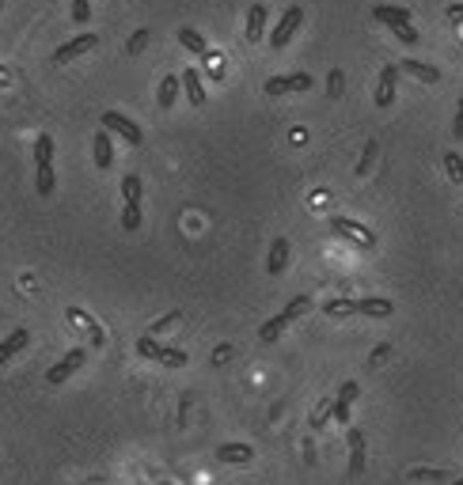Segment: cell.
<instances>
[{
  "label": "cell",
  "mask_w": 463,
  "mask_h": 485,
  "mask_svg": "<svg viewBox=\"0 0 463 485\" xmlns=\"http://www.w3.org/2000/svg\"><path fill=\"white\" fill-rule=\"evenodd\" d=\"M27 341H31V330H23V326L12 330V334L0 341V364H8V360L16 357V352H23V349H27Z\"/></svg>",
  "instance_id": "obj_17"
},
{
  "label": "cell",
  "mask_w": 463,
  "mask_h": 485,
  "mask_svg": "<svg viewBox=\"0 0 463 485\" xmlns=\"http://www.w3.org/2000/svg\"><path fill=\"white\" fill-rule=\"evenodd\" d=\"M395 311L391 300H383V296H365V300H357V315L365 318H388Z\"/></svg>",
  "instance_id": "obj_18"
},
{
  "label": "cell",
  "mask_w": 463,
  "mask_h": 485,
  "mask_svg": "<svg viewBox=\"0 0 463 485\" xmlns=\"http://www.w3.org/2000/svg\"><path fill=\"white\" fill-rule=\"evenodd\" d=\"M141 174H126L122 179V231H137L141 228Z\"/></svg>",
  "instance_id": "obj_2"
},
{
  "label": "cell",
  "mask_w": 463,
  "mask_h": 485,
  "mask_svg": "<svg viewBox=\"0 0 463 485\" xmlns=\"http://www.w3.org/2000/svg\"><path fill=\"white\" fill-rule=\"evenodd\" d=\"M307 311H312V296H293V300H289V307H285V318H289V323H296V318H300V315H307Z\"/></svg>",
  "instance_id": "obj_27"
},
{
  "label": "cell",
  "mask_w": 463,
  "mask_h": 485,
  "mask_svg": "<svg viewBox=\"0 0 463 485\" xmlns=\"http://www.w3.org/2000/svg\"><path fill=\"white\" fill-rule=\"evenodd\" d=\"M53 186H58V179H53V137H35V190L42 197L53 194Z\"/></svg>",
  "instance_id": "obj_1"
},
{
  "label": "cell",
  "mask_w": 463,
  "mask_h": 485,
  "mask_svg": "<svg viewBox=\"0 0 463 485\" xmlns=\"http://www.w3.org/2000/svg\"><path fill=\"white\" fill-rule=\"evenodd\" d=\"M300 23H304V8H300V4L285 8V16L278 19V27H273V35H270V46H273V50H285V46L293 42V35L300 30Z\"/></svg>",
  "instance_id": "obj_5"
},
{
  "label": "cell",
  "mask_w": 463,
  "mask_h": 485,
  "mask_svg": "<svg viewBox=\"0 0 463 485\" xmlns=\"http://www.w3.org/2000/svg\"><path fill=\"white\" fill-rule=\"evenodd\" d=\"M410 478H418V481H440V485H452L456 478L452 474H445V470H414Z\"/></svg>",
  "instance_id": "obj_31"
},
{
  "label": "cell",
  "mask_w": 463,
  "mask_h": 485,
  "mask_svg": "<svg viewBox=\"0 0 463 485\" xmlns=\"http://www.w3.org/2000/svg\"><path fill=\"white\" fill-rule=\"evenodd\" d=\"M445 167H448V179L452 182H463V160H459V152H445Z\"/></svg>",
  "instance_id": "obj_30"
},
{
  "label": "cell",
  "mask_w": 463,
  "mask_h": 485,
  "mask_svg": "<svg viewBox=\"0 0 463 485\" xmlns=\"http://www.w3.org/2000/svg\"><path fill=\"white\" fill-rule=\"evenodd\" d=\"M330 231H334L338 239H346V242H354V247H361V250H372V247H376V231H369L365 224H357V220H349V216H330Z\"/></svg>",
  "instance_id": "obj_3"
},
{
  "label": "cell",
  "mask_w": 463,
  "mask_h": 485,
  "mask_svg": "<svg viewBox=\"0 0 463 485\" xmlns=\"http://www.w3.org/2000/svg\"><path fill=\"white\" fill-rule=\"evenodd\" d=\"M395 38H399L403 46H418V42H422V35L414 30V23L410 27H399V30H395Z\"/></svg>",
  "instance_id": "obj_34"
},
{
  "label": "cell",
  "mask_w": 463,
  "mask_h": 485,
  "mask_svg": "<svg viewBox=\"0 0 463 485\" xmlns=\"http://www.w3.org/2000/svg\"><path fill=\"white\" fill-rule=\"evenodd\" d=\"M372 19H380V23L391 27V30L410 27V12H406V8H395V4H376L372 8Z\"/></svg>",
  "instance_id": "obj_12"
},
{
  "label": "cell",
  "mask_w": 463,
  "mask_h": 485,
  "mask_svg": "<svg viewBox=\"0 0 463 485\" xmlns=\"http://www.w3.org/2000/svg\"><path fill=\"white\" fill-rule=\"evenodd\" d=\"M266 4H251V12H247V42H258L262 35H266Z\"/></svg>",
  "instance_id": "obj_19"
},
{
  "label": "cell",
  "mask_w": 463,
  "mask_h": 485,
  "mask_svg": "<svg viewBox=\"0 0 463 485\" xmlns=\"http://www.w3.org/2000/svg\"><path fill=\"white\" fill-rule=\"evenodd\" d=\"M255 459V447L251 444H220L217 447V462H251Z\"/></svg>",
  "instance_id": "obj_21"
},
{
  "label": "cell",
  "mask_w": 463,
  "mask_h": 485,
  "mask_svg": "<svg viewBox=\"0 0 463 485\" xmlns=\"http://www.w3.org/2000/svg\"><path fill=\"white\" fill-rule=\"evenodd\" d=\"M179 46L197 53V57H209V46H205L202 30H194V27H179Z\"/></svg>",
  "instance_id": "obj_23"
},
{
  "label": "cell",
  "mask_w": 463,
  "mask_h": 485,
  "mask_svg": "<svg viewBox=\"0 0 463 485\" xmlns=\"http://www.w3.org/2000/svg\"><path fill=\"white\" fill-rule=\"evenodd\" d=\"M0 84H8V69H4V65H0Z\"/></svg>",
  "instance_id": "obj_39"
},
{
  "label": "cell",
  "mask_w": 463,
  "mask_h": 485,
  "mask_svg": "<svg viewBox=\"0 0 463 485\" xmlns=\"http://www.w3.org/2000/svg\"><path fill=\"white\" fill-rule=\"evenodd\" d=\"M452 133H456V140H463V95H459V110H456V121H452Z\"/></svg>",
  "instance_id": "obj_36"
},
{
  "label": "cell",
  "mask_w": 463,
  "mask_h": 485,
  "mask_svg": "<svg viewBox=\"0 0 463 485\" xmlns=\"http://www.w3.org/2000/svg\"><path fill=\"white\" fill-rule=\"evenodd\" d=\"M395 84H399V65H383L380 84H376V106L380 110H388L395 103Z\"/></svg>",
  "instance_id": "obj_10"
},
{
  "label": "cell",
  "mask_w": 463,
  "mask_h": 485,
  "mask_svg": "<svg viewBox=\"0 0 463 485\" xmlns=\"http://www.w3.org/2000/svg\"><path fill=\"white\" fill-rule=\"evenodd\" d=\"M171 323H179V311H175V315H168V318H160V323L152 326V334H160V330H168Z\"/></svg>",
  "instance_id": "obj_37"
},
{
  "label": "cell",
  "mask_w": 463,
  "mask_h": 485,
  "mask_svg": "<svg viewBox=\"0 0 463 485\" xmlns=\"http://www.w3.org/2000/svg\"><path fill=\"white\" fill-rule=\"evenodd\" d=\"M357 394H361V387H357L354 379H346L338 387V398H334V421L338 425H349V406L357 402Z\"/></svg>",
  "instance_id": "obj_11"
},
{
  "label": "cell",
  "mask_w": 463,
  "mask_h": 485,
  "mask_svg": "<svg viewBox=\"0 0 463 485\" xmlns=\"http://www.w3.org/2000/svg\"><path fill=\"white\" fill-rule=\"evenodd\" d=\"M156 364H163V368H183V364H190V357H186L183 349H175V345H163Z\"/></svg>",
  "instance_id": "obj_26"
},
{
  "label": "cell",
  "mask_w": 463,
  "mask_h": 485,
  "mask_svg": "<svg viewBox=\"0 0 463 485\" xmlns=\"http://www.w3.org/2000/svg\"><path fill=\"white\" fill-rule=\"evenodd\" d=\"M452 485H463V478H456V481H452Z\"/></svg>",
  "instance_id": "obj_40"
},
{
  "label": "cell",
  "mask_w": 463,
  "mask_h": 485,
  "mask_svg": "<svg viewBox=\"0 0 463 485\" xmlns=\"http://www.w3.org/2000/svg\"><path fill=\"white\" fill-rule=\"evenodd\" d=\"M84 364H87V349H69V352H65V357L46 372V383H50V387H61V383L69 379L72 372H80Z\"/></svg>",
  "instance_id": "obj_6"
},
{
  "label": "cell",
  "mask_w": 463,
  "mask_h": 485,
  "mask_svg": "<svg viewBox=\"0 0 463 485\" xmlns=\"http://www.w3.org/2000/svg\"><path fill=\"white\" fill-rule=\"evenodd\" d=\"M183 91H186V99H190V106H205V87H202L197 69H186L183 72Z\"/></svg>",
  "instance_id": "obj_22"
},
{
  "label": "cell",
  "mask_w": 463,
  "mask_h": 485,
  "mask_svg": "<svg viewBox=\"0 0 463 485\" xmlns=\"http://www.w3.org/2000/svg\"><path fill=\"white\" fill-rule=\"evenodd\" d=\"M99 121H103L107 133H118V137L126 140V145H134V148H137V145H145V133H141V126H137L134 118L118 114V110H103V118H99Z\"/></svg>",
  "instance_id": "obj_4"
},
{
  "label": "cell",
  "mask_w": 463,
  "mask_h": 485,
  "mask_svg": "<svg viewBox=\"0 0 463 485\" xmlns=\"http://www.w3.org/2000/svg\"><path fill=\"white\" fill-rule=\"evenodd\" d=\"M376 152H380V145H376V140H369V145H365V156H361V163H357V174H361V179L369 174L372 160H376Z\"/></svg>",
  "instance_id": "obj_32"
},
{
  "label": "cell",
  "mask_w": 463,
  "mask_h": 485,
  "mask_svg": "<svg viewBox=\"0 0 463 485\" xmlns=\"http://www.w3.org/2000/svg\"><path fill=\"white\" fill-rule=\"evenodd\" d=\"M349 474H365V433L361 428H349Z\"/></svg>",
  "instance_id": "obj_15"
},
{
  "label": "cell",
  "mask_w": 463,
  "mask_h": 485,
  "mask_svg": "<svg viewBox=\"0 0 463 485\" xmlns=\"http://www.w3.org/2000/svg\"><path fill=\"white\" fill-rule=\"evenodd\" d=\"M342 84H346V76H342V72L334 69V72L327 76V95H334V99H338V95H342Z\"/></svg>",
  "instance_id": "obj_35"
},
{
  "label": "cell",
  "mask_w": 463,
  "mask_h": 485,
  "mask_svg": "<svg viewBox=\"0 0 463 485\" xmlns=\"http://www.w3.org/2000/svg\"><path fill=\"white\" fill-rule=\"evenodd\" d=\"M65 318H69L72 326H80L84 334L92 338V345H95V349H103V345H107V334H103V326H99L95 318L84 311V307H69V311H65Z\"/></svg>",
  "instance_id": "obj_9"
},
{
  "label": "cell",
  "mask_w": 463,
  "mask_h": 485,
  "mask_svg": "<svg viewBox=\"0 0 463 485\" xmlns=\"http://www.w3.org/2000/svg\"><path fill=\"white\" fill-rule=\"evenodd\" d=\"M160 341L156 338H152V334H145V338H137V352H141V357H145V360H160Z\"/></svg>",
  "instance_id": "obj_29"
},
{
  "label": "cell",
  "mask_w": 463,
  "mask_h": 485,
  "mask_svg": "<svg viewBox=\"0 0 463 485\" xmlns=\"http://www.w3.org/2000/svg\"><path fill=\"white\" fill-rule=\"evenodd\" d=\"M95 46H99V35H95V30H84V35H76V38L65 42V46H61L58 53H53V61H58V65H69V61L84 57V53H87V50H95Z\"/></svg>",
  "instance_id": "obj_8"
},
{
  "label": "cell",
  "mask_w": 463,
  "mask_h": 485,
  "mask_svg": "<svg viewBox=\"0 0 463 485\" xmlns=\"http://www.w3.org/2000/svg\"><path fill=\"white\" fill-rule=\"evenodd\" d=\"M312 76L307 72H293V76H270L266 84H262V91L266 95H289V91H312Z\"/></svg>",
  "instance_id": "obj_7"
},
{
  "label": "cell",
  "mask_w": 463,
  "mask_h": 485,
  "mask_svg": "<svg viewBox=\"0 0 463 485\" xmlns=\"http://www.w3.org/2000/svg\"><path fill=\"white\" fill-rule=\"evenodd\" d=\"M285 266H289V239L278 235V239H273V247H270V258H266V273H270V277H281Z\"/></svg>",
  "instance_id": "obj_14"
},
{
  "label": "cell",
  "mask_w": 463,
  "mask_h": 485,
  "mask_svg": "<svg viewBox=\"0 0 463 485\" xmlns=\"http://www.w3.org/2000/svg\"><path fill=\"white\" fill-rule=\"evenodd\" d=\"M179 91H183V76H163L160 80V91H156V103L163 110H171L175 103H179Z\"/></svg>",
  "instance_id": "obj_20"
},
{
  "label": "cell",
  "mask_w": 463,
  "mask_h": 485,
  "mask_svg": "<svg viewBox=\"0 0 463 485\" xmlns=\"http://www.w3.org/2000/svg\"><path fill=\"white\" fill-rule=\"evenodd\" d=\"M285 326H289V318H285V315L266 318V323L258 326V341H266V345H270V341H278V338L285 334Z\"/></svg>",
  "instance_id": "obj_24"
},
{
  "label": "cell",
  "mask_w": 463,
  "mask_h": 485,
  "mask_svg": "<svg viewBox=\"0 0 463 485\" xmlns=\"http://www.w3.org/2000/svg\"><path fill=\"white\" fill-rule=\"evenodd\" d=\"M448 16H452V19H463V4H452V8H448Z\"/></svg>",
  "instance_id": "obj_38"
},
{
  "label": "cell",
  "mask_w": 463,
  "mask_h": 485,
  "mask_svg": "<svg viewBox=\"0 0 463 485\" xmlns=\"http://www.w3.org/2000/svg\"><path fill=\"white\" fill-rule=\"evenodd\" d=\"M92 156H95V167L107 171L110 163H114V140H110L107 129H99V133L92 137Z\"/></svg>",
  "instance_id": "obj_13"
},
{
  "label": "cell",
  "mask_w": 463,
  "mask_h": 485,
  "mask_svg": "<svg viewBox=\"0 0 463 485\" xmlns=\"http://www.w3.org/2000/svg\"><path fill=\"white\" fill-rule=\"evenodd\" d=\"M87 19H92V4H87V0H72V23L84 27Z\"/></svg>",
  "instance_id": "obj_33"
},
{
  "label": "cell",
  "mask_w": 463,
  "mask_h": 485,
  "mask_svg": "<svg viewBox=\"0 0 463 485\" xmlns=\"http://www.w3.org/2000/svg\"><path fill=\"white\" fill-rule=\"evenodd\" d=\"M399 72L414 76V80H422V84H437V80H440V69H437V65H429V61H414V57H406V61L399 65Z\"/></svg>",
  "instance_id": "obj_16"
},
{
  "label": "cell",
  "mask_w": 463,
  "mask_h": 485,
  "mask_svg": "<svg viewBox=\"0 0 463 485\" xmlns=\"http://www.w3.org/2000/svg\"><path fill=\"white\" fill-rule=\"evenodd\" d=\"M323 315H330V318L357 315V300H327V303H323Z\"/></svg>",
  "instance_id": "obj_25"
},
{
  "label": "cell",
  "mask_w": 463,
  "mask_h": 485,
  "mask_svg": "<svg viewBox=\"0 0 463 485\" xmlns=\"http://www.w3.org/2000/svg\"><path fill=\"white\" fill-rule=\"evenodd\" d=\"M148 38H152V30H148V27L134 30V35H129V42H126V53H129V57H137V53L148 46Z\"/></svg>",
  "instance_id": "obj_28"
}]
</instances>
